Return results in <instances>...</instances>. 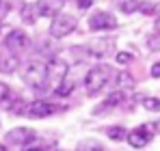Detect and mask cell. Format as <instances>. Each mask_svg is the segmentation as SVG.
I'll list each match as a JSON object with an SVG mask.
<instances>
[{
	"label": "cell",
	"instance_id": "obj_22",
	"mask_svg": "<svg viewBox=\"0 0 160 151\" xmlns=\"http://www.w3.org/2000/svg\"><path fill=\"white\" fill-rule=\"evenodd\" d=\"M147 48H149L152 52H160V35L154 32V35L147 37Z\"/></svg>",
	"mask_w": 160,
	"mask_h": 151
},
{
	"label": "cell",
	"instance_id": "obj_15",
	"mask_svg": "<svg viewBox=\"0 0 160 151\" xmlns=\"http://www.w3.org/2000/svg\"><path fill=\"white\" fill-rule=\"evenodd\" d=\"M74 89H76V82H74V80H69V78H65V80L54 89V93H56L58 97H67V95H72V93H74Z\"/></svg>",
	"mask_w": 160,
	"mask_h": 151
},
{
	"label": "cell",
	"instance_id": "obj_21",
	"mask_svg": "<svg viewBox=\"0 0 160 151\" xmlns=\"http://www.w3.org/2000/svg\"><path fill=\"white\" fill-rule=\"evenodd\" d=\"M138 11H141V13H145V15H152V13L160 11V4H156V2H141Z\"/></svg>",
	"mask_w": 160,
	"mask_h": 151
},
{
	"label": "cell",
	"instance_id": "obj_20",
	"mask_svg": "<svg viewBox=\"0 0 160 151\" xmlns=\"http://www.w3.org/2000/svg\"><path fill=\"white\" fill-rule=\"evenodd\" d=\"M143 108L145 110H149V112H158L160 110V100H156V97H143Z\"/></svg>",
	"mask_w": 160,
	"mask_h": 151
},
{
	"label": "cell",
	"instance_id": "obj_16",
	"mask_svg": "<svg viewBox=\"0 0 160 151\" xmlns=\"http://www.w3.org/2000/svg\"><path fill=\"white\" fill-rule=\"evenodd\" d=\"M106 136L110 140L119 143V140H123L128 136V132H126V127H121V125H110V127H106Z\"/></svg>",
	"mask_w": 160,
	"mask_h": 151
},
{
	"label": "cell",
	"instance_id": "obj_24",
	"mask_svg": "<svg viewBox=\"0 0 160 151\" xmlns=\"http://www.w3.org/2000/svg\"><path fill=\"white\" fill-rule=\"evenodd\" d=\"M9 95H11V89H9V86H7L4 82H0V104H2V101L7 100Z\"/></svg>",
	"mask_w": 160,
	"mask_h": 151
},
{
	"label": "cell",
	"instance_id": "obj_6",
	"mask_svg": "<svg viewBox=\"0 0 160 151\" xmlns=\"http://www.w3.org/2000/svg\"><path fill=\"white\" fill-rule=\"evenodd\" d=\"M37 140V132L30 127H13L7 134V143L9 145H18V147H26L30 143Z\"/></svg>",
	"mask_w": 160,
	"mask_h": 151
},
{
	"label": "cell",
	"instance_id": "obj_18",
	"mask_svg": "<svg viewBox=\"0 0 160 151\" xmlns=\"http://www.w3.org/2000/svg\"><path fill=\"white\" fill-rule=\"evenodd\" d=\"M76 151H104V147L98 143V140H93V138H89V140H80Z\"/></svg>",
	"mask_w": 160,
	"mask_h": 151
},
{
	"label": "cell",
	"instance_id": "obj_28",
	"mask_svg": "<svg viewBox=\"0 0 160 151\" xmlns=\"http://www.w3.org/2000/svg\"><path fill=\"white\" fill-rule=\"evenodd\" d=\"M26 151H48V149H43V147H30V149H26Z\"/></svg>",
	"mask_w": 160,
	"mask_h": 151
},
{
	"label": "cell",
	"instance_id": "obj_17",
	"mask_svg": "<svg viewBox=\"0 0 160 151\" xmlns=\"http://www.w3.org/2000/svg\"><path fill=\"white\" fill-rule=\"evenodd\" d=\"M15 67H18V56L15 54H11V56H7V58L0 61V71H4V74L15 71Z\"/></svg>",
	"mask_w": 160,
	"mask_h": 151
},
{
	"label": "cell",
	"instance_id": "obj_5",
	"mask_svg": "<svg viewBox=\"0 0 160 151\" xmlns=\"http://www.w3.org/2000/svg\"><path fill=\"white\" fill-rule=\"evenodd\" d=\"M54 112H56V106L46 100L30 101V104H26V110H24V114L28 119H46V117H50Z\"/></svg>",
	"mask_w": 160,
	"mask_h": 151
},
{
	"label": "cell",
	"instance_id": "obj_26",
	"mask_svg": "<svg viewBox=\"0 0 160 151\" xmlns=\"http://www.w3.org/2000/svg\"><path fill=\"white\" fill-rule=\"evenodd\" d=\"M91 4H93V0H78L80 9H87V7H91Z\"/></svg>",
	"mask_w": 160,
	"mask_h": 151
},
{
	"label": "cell",
	"instance_id": "obj_10",
	"mask_svg": "<svg viewBox=\"0 0 160 151\" xmlns=\"http://www.w3.org/2000/svg\"><path fill=\"white\" fill-rule=\"evenodd\" d=\"M112 46L115 43L110 39H93V41H89L84 46V50H87V54H91L95 58H106L108 54L112 52Z\"/></svg>",
	"mask_w": 160,
	"mask_h": 151
},
{
	"label": "cell",
	"instance_id": "obj_27",
	"mask_svg": "<svg viewBox=\"0 0 160 151\" xmlns=\"http://www.w3.org/2000/svg\"><path fill=\"white\" fill-rule=\"evenodd\" d=\"M154 30H156V35H160V17L156 20V24H154Z\"/></svg>",
	"mask_w": 160,
	"mask_h": 151
},
{
	"label": "cell",
	"instance_id": "obj_9",
	"mask_svg": "<svg viewBox=\"0 0 160 151\" xmlns=\"http://www.w3.org/2000/svg\"><path fill=\"white\" fill-rule=\"evenodd\" d=\"M26 46H28V37H26L24 30H9V35L4 37V48L11 52V54L24 50Z\"/></svg>",
	"mask_w": 160,
	"mask_h": 151
},
{
	"label": "cell",
	"instance_id": "obj_30",
	"mask_svg": "<svg viewBox=\"0 0 160 151\" xmlns=\"http://www.w3.org/2000/svg\"><path fill=\"white\" fill-rule=\"evenodd\" d=\"M0 2H2V0H0Z\"/></svg>",
	"mask_w": 160,
	"mask_h": 151
},
{
	"label": "cell",
	"instance_id": "obj_12",
	"mask_svg": "<svg viewBox=\"0 0 160 151\" xmlns=\"http://www.w3.org/2000/svg\"><path fill=\"white\" fill-rule=\"evenodd\" d=\"M65 4V0H39V17H54L56 13H61V7Z\"/></svg>",
	"mask_w": 160,
	"mask_h": 151
},
{
	"label": "cell",
	"instance_id": "obj_4",
	"mask_svg": "<svg viewBox=\"0 0 160 151\" xmlns=\"http://www.w3.org/2000/svg\"><path fill=\"white\" fill-rule=\"evenodd\" d=\"M69 74V65L63 58H52L46 65V84H50L52 89H56Z\"/></svg>",
	"mask_w": 160,
	"mask_h": 151
},
{
	"label": "cell",
	"instance_id": "obj_11",
	"mask_svg": "<svg viewBox=\"0 0 160 151\" xmlns=\"http://www.w3.org/2000/svg\"><path fill=\"white\" fill-rule=\"evenodd\" d=\"M126 101V91H112L110 95H108L106 100L102 101L98 108H95V114H102V112H108V110H112V108H117V106H121Z\"/></svg>",
	"mask_w": 160,
	"mask_h": 151
},
{
	"label": "cell",
	"instance_id": "obj_8",
	"mask_svg": "<svg viewBox=\"0 0 160 151\" xmlns=\"http://www.w3.org/2000/svg\"><path fill=\"white\" fill-rule=\"evenodd\" d=\"M126 140L130 143V147H134V149H143V147H147L149 140H152V129H149V125L134 127L132 132H128Z\"/></svg>",
	"mask_w": 160,
	"mask_h": 151
},
{
	"label": "cell",
	"instance_id": "obj_13",
	"mask_svg": "<svg viewBox=\"0 0 160 151\" xmlns=\"http://www.w3.org/2000/svg\"><path fill=\"white\" fill-rule=\"evenodd\" d=\"M20 17H22V22L24 24H35L37 22V17H39V7H37V2H26L24 7H22V11H20Z\"/></svg>",
	"mask_w": 160,
	"mask_h": 151
},
{
	"label": "cell",
	"instance_id": "obj_25",
	"mask_svg": "<svg viewBox=\"0 0 160 151\" xmlns=\"http://www.w3.org/2000/svg\"><path fill=\"white\" fill-rule=\"evenodd\" d=\"M152 76H154V78H160V61L152 65Z\"/></svg>",
	"mask_w": 160,
	"mask_h": 151
},
{
	"label": "cell",
	"instance_id": "obj_23",
	"mask_svg": "<svg viewBox=\"0 0 160 151\" xmlns=\"http://www.w3.org/2000/svg\"><path fill=\"white\" fill-rule=\"evenodd\" d=\"M115 58H117V63H119V65H128V63H132V61H134V56L130 54V52H117V56H115Z\"/></svg>",
	"mask_w": 160,
	"mask_h": 151
},
{
	"label": "cell",
	"instance_id": "obj_3",
	"mask_svg": "<svg viewBox=\"0 0 160 151\" xmlns=\"http://www.w3.org/2000/svg\"><path fill=\"white\" fill-rule=\"evenodd\" d=\"M22 78L28 86H35V89H43L46 86V65L41 61H30L24 65L22 69Z\"/></svg>",
	"mask_w": 160,
	"mask_h": 151
},
{
	"label": "cell",
	"instance_id": "obj_14",
	"mask_svg": "<svg viewBox=\"0 0 160 151\" xmlns=\"http://www.w3.org/2000/svg\"><path fill=\"white\" fill-rule=\"evenodd\" d=\"M115 4H117V9L121 11V13H136L138 11V7H141V0H115Z\"/></svg>",
	"mask_w": 160,
	"mask_h": 151
},
{
	"label": "cell",
	"instance_id": "obj_1",
	"mask_svg": "<svg viewBox=\"0 0 160 151\" xmlns=\"http://www.w3.org/2000/svg\"><path fill=\"white\" fill-rule=\"evenodd\" d=\"M108 78H110V69L104 65H98V67H91L87 76H84V89L89 95H98L104 86L108 84Z\"/></svg>",
	"mask_w": 160,
	"mask_h": 151
},
{
	"label": "cell",
	"instance_id": "obj_19",
	"mask_svg": "<svg viewBox=\"0 0 160 151\" xmlns=\"http://www.w3.org/2000/svg\"><path fill=\"white\" fill-rule=\"evenodd\" d=\"M117 84H119V91H121V89H132L134 78L128 74V71H121V74H117Z\"/></svg>",
	"mask_w": 160,
	"mask_h": 151
},
{
	"label": "cell",
	"instance_id": "obj_29",
	"mask_svg": "<svg viewBox=\"0 0 160 151\" xmlns=\"http://www.w3.org/2000/svg\"><path fill=\"white\" fill-rule=\"evenodd\" d=\"M154 127H156V129H158V132H160V121H158V123H156V125H154Z\"/></svg>",
	"mask_w": 160,
	"mask_h": 151
},
{
	"label": "cell",
	"instance_id": "obj_7",
	"mask_svg": "<svg viewBox=\"0 0 160 151\" xmlns=\"http://www.w3.org/2000/svg\"><path fill=\"white\" fill-rule=\"evenodd\" d=\"M89 28L91 30H112V28H117V17L108 11H95L89 17Z\"/></svg>",
	"mask_w": 160,
	"mask_h": 151
},
{
	"label": "cell",
	"instance_id": "obj_2",
	"mask_svg": "<svg viewBox=\"0 0 160 151\" xmlns=\"http://www.w3.org/2000/svg\"><path fill=\"white\" fill-rule=\"evenodd\" d=\"M76 17L74 15H67V13H56L50 22V37L52 39H65L69 37L74 30H76Z\"/></svg>",
	"mask_w": 160,
	"mask_h": 151
}]
</instances>
